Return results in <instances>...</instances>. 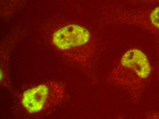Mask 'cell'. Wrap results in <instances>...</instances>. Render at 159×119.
Masks as SVG:
<instances>
[{
	"mask_svg": "<svg viewBox=\"0 0 159 119\" xmlns=\"http://www.w3.org/2000/svg\"><path fill=\"white\" fill-rule=\"evenodd\" d=\"M52 41L57 49L77 62H87L93 54L91 35L86 28L70 25L55 32Z\"/></svg>",
	"mask_w": 159,
	"mask_h": 119,
	"instance_id": "cell-1",
	"label": "cell"
},
{
	"mask_svg": "<svg viewBox=\"0 0 159 119\" xmlns=\"http://www.w3.org/2000/svg\"><path fill=\"white\" fill-rule=\"evenodd\" d=\"M151 66L148 58L142 51L131 49L126 52L111 73L112 79L119 85L135 87L150 76Z\"/></svg>",
	"mask_w": 159,
	"mask_h": 119,
	"instance_id": "cell-2",
	"label": "cell"
},
{
	"mask_svg": "<svg viewBox=\"0 0 159 119\" xmlns=\"http://www.w3.org/2000/svg\"><path fill=\"white\" fill-rule=\"evenodd\" d=\"M64 94L63 84L46 82L26 90L22 96L21 103L29 113H37L59 104Z\"/></svg>",
	"mask_w": 159,
	"mask_h": 119,
	"instance_id": "cell-3",
	"label": "cell"
},
{
	"mask_svg": "<svg viewBox=\"0 0 159 119\" xmlns=\"http://www.w3.org/2000/svg\"><path fill=\"white\" fill-rule=\"evenodd\" d=\"M111 22L140 27L159 36V6L148 10L116 11Z\"/></svg>",
	"mask_w": 159,
	"mask_h": 119,
	"instance_id": "cell-4",
	"label": "cell"
},
{
	"mask_svg": "<svg viewBox=\"0 0 159 119\" xmlns=\"http://www.w3.org/2000/svg\"><path fill=\"white\" fill-rule=\"evenodd\" d=\"M149 118L159 119V113H155L149 116Z\"/></svg>",
	"mask_w": 159,
	"mask_h": 119,
	"instance_id": "cell-5",
	"label": "cell"
},
{
	"mask_svg": "<svg viewBox=\"0 0 159 119\" xmlns=\"http://www.w3.org/2000/svg\"><path fill=\"white\" fill-rule=\"evenodd\" d=\"M143 1L146 2H159V0H143Z\"/></svg>",
	"mask_w": 159,
	"mask_h": 119,
	"instance_id": "cell-6",
	"label": "cell"
},
{
	"mask_svg": "<svg viewBox=\"0 0 159 119\" xmlns=\"http://www.w3.org/2000/svg\"><path fill=\"white\" fill-rule=\"evenodd\" d=\"M158 77L159 78V65H158Z\"/></svg>",
	"mask_w": 159,
	"mask_h": 119,
	"instance_id": "cell-7",
	"label": "cell"
}]
</instances>
